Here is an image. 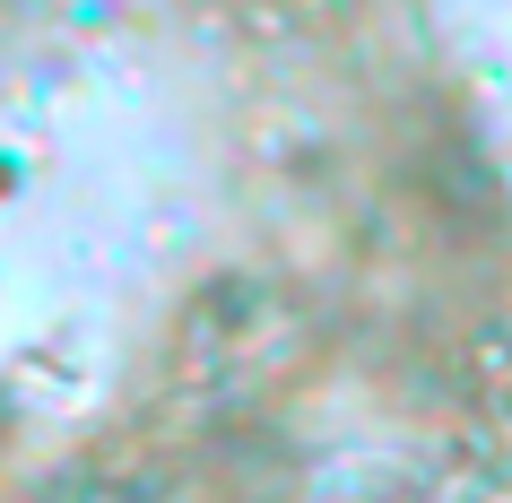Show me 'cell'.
<instances>
[{"instance_id": "obj_1", "label": "cell", "mask_w": 512, "mask_h": 503, "mask_svg": "<svg viewBox=\"0 0 512 503\" xmlns=\"http://www.w3.org/2000/svg\"><path fill=\"white\" fill-rule=\"evenodd\" d=\"M53 373V408H87L96 399V339L87 330H53V347H27L18 356V382Z\"/></svg>"}]
</instances>
